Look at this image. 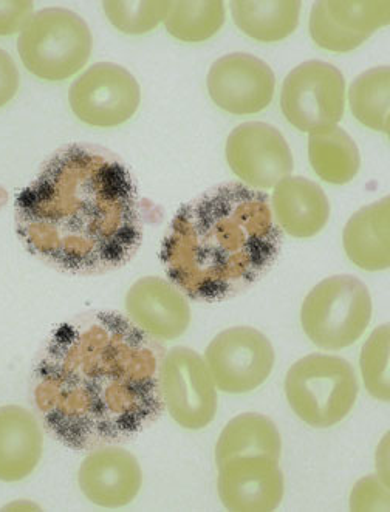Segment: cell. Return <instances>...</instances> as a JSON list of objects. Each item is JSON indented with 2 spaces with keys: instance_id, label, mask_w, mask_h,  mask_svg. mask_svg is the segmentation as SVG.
Here are the masks:
<instances>
[{
  "instance_id": "cell-1",
  "label": "cell",
  "mask_w": 390,
  "mask_h": 512,
  "mask_svg": "<svg viewBox=\"0 0 390 512\" xmlns=\"http://www.w3.org/2000/svg\"><path fill=\"white\" fill-rule=\"evenodd\" d=\"M165 350L134 322L92 311L56 328L33 372V401L48 431L76 451L130 440L165 409Z\"/></svg>"
},
{
  "instance_id": "cell-2",
  "label": "cell",
  "mask_w": 390,
  "mask_h": 512,
  "mask_svg": "<svg viewBox=\"0 0 390 512\" xmlns=\"http://www.w3.org/2000/svg\"><path fill=\"white\" fill-rule=\"evenodd\" d=\"M19 239L42 262L78 276L118 270L143 239L134 181L117 155L62 147L16 198Z\"/></svg>"
},
{
  "instance_id": "cell-3",
  "label": "cell",
  "mask_w": 390,
  "mask_h": 512,
  "mask_svg": "<svg viewBox=\"0 0 390 512\" xmlns=\"http://www.w3.org/2000/svg\"><path fill=\"white\" fill-rule=\"evenodd\" d=\"M281 229L264 192L217 186L183 206L161 246L172 284L192 301H228L250 290L273 267Z\"/></svg>"
},
{
  "instance_id": "cell-4",
  "label": "cell",
  "mask_w": 390,
  "mask_h": 512,
  "mask_svg": "<svg viewBox=\"0 0 390 512\" xmlns=\"http://www.w3.org/2000/svg\"><path fill=\"white\" fill-rule=\"evenodd\" d=\"M358 392L355 369L339 356H305L291 366L285 378L291 410L316 429L341 423L352 412Z\"/></svg>"
},
{
  "instance_id": "cell-5",
  "label": "cell",
  "mask_w": 390,
  "mask_h": 512,
  "mask_svg": "<svg viewBox=\"0 0 390 512\" xmlns=\"http://www.w3.org/2000/svg\"><path fill=\"white\" fill-rule=\"evenodd\" d=\"M92 48L87 22L65 8H44L33 14L18 41L25 69L50 82L64 81L83 70Z\"/></svg>"
},
{
  "instance_id": "cell-6",
  "label": "cell",
  "mask_w": 390,
  "mask_h": 512,
  "mask_svg": "<svg viewBox=\"0 0 390 512\" xmlns=\"http://www.w3.org/2000/svg\"><path fill=\"white\" fill-rule=\"evenodd\" d=\"M372 297L358 277L339 274L322 280L305 297L301 324L316 347L343 350L355 344L372 321Z\"/></svg>"
},
{
  "instance_id": "cell-7",
  "label": "cell",
  "mask_w": 390,
  "mask_h": 512,
  "mask_svg": "<svg viewBox=\"0 0 390 512\" xmlns=\"http://www.w3.org/2000/svg\"><path fill=\"white\" fill-rule=\"evenodd\" d=\"M281 109L288 123L307 134L336 127L346 109V81L335 65L307 61L282 84Z\"/></svg>"
},
{
  "instance_id": "cell-8",
  "label": "cell",
  "mask_w": 390,
  "mask_h": 512,
  "mask_svg": "<svg viewBox=\"0 0 390 512\" xmlns=\"http://www.w3.org/2000/svg\"><path fill=\"white\" fill-rule=\"evenodd\" d=\"M160 390L169 415L188 431H200L216 418V384L194 350L175 347L163 356Z\"/></svg>"
},
{
  "instance_id": "cell-9",
  "label": "cell",
  "mask_w": 390,
  "mask_h": 512,
  "mask_svg": "<svg viewBox=\"0 0 390 512\" xmlns=\"http://www.w3.org/2000/svg\"><path fill=\"white\" fill-rule=\"evenodd\" d=\"M69 103L76 118L89 126H121L140 107V84L121 65L100 62L73 82Z\"/></svg>"
},
{
  "instance_id": "cell-10",
  "label": "cell",
  "mask_w": 390,
  "mask_h": 512,
  "mask_svg": "<svg viewBox=\"0 0 390 512\" xmlns=\"http://www.w3.org/2000/svg\"><path fill=\"white\" fill-rule=\"evenodd\" d=\"M205 362L216 387L240 395L267 381L273 372L274 349L256 328H228L208 345Z\"/></svg>"
},
{
  "instance_id": "cell-11",
  "label": "cell",
  "mask_w": 390,
  "mask_h": 512,
  "mask_svg": "<svg viewBox=\"0 0 390 512\" xmlns=\"http://www.w3.org/2000/svg\"><path fill=\"white\" fill-rule=\"evenodd\" d=\"M226 161L248 186L273 189L293 172V154L284 135L265 123H243L226 141Z\"/></svg>"
},
{
  "instance_id": "cell-12",
  "label": "cell",
  "mask_w": 390,
  "mask_h": 512,
  "mask_svg": "<svg viewBox=\"0 0 390 512\" xmlns=\"http://www.w3.org/2000/svg\"><path fill=\"white\" fill-rule=\"evenodd\" d=\"M206 86L220 109L233 115H254L273 101L276 78L262 59L248 53H231L214 62Z\"/></svg>"
},
{
  "instance_id": "cell-13",
  "label": "cell",
  "mask_w": 390,
  "mask_h": 512,
  "mask_svg": "<svg viewBox=\"0 0 390 512\" xmlns=\"http://www.w3.org/2000/svg\"><path fill=\"white\" fill-rule=\"evenodd\" d=\"M219 468V497L228 511L270 512L284 499V474L279 461L268 457H239Z\"/></svg>"
},
{
  "instance_id": "cell-14",
  "label": "cell",
  "mask_w": 390,
  "mask_h": 512,
  "mask_svg": "<svg viewBox=\"0 0 390 512\" xmlns=\"http://www.w3.org/2000/svg\"><path fill=\"white\" fill-rule=\"evenodd\" d=\"M130 321L157 341H174L191 324V308L185 294L161 277L137 280L126 296Z\"/></svg>"
},
{
  "instance_id": "cell-15",
  "label": "cell",
  "mask_w": 390,
  "mask_h": 512,
  "mask_svg": "<svg viewBox=\"0 0 390 512\" xmlns=\"http://www.w3.org/2000/svg\"><path fill=\"white\" fill-rule=\"evenodd\" d=\"M79 488L87 500L101 508H121L137 499L143 472L137 458L118 446H101L84 458Z\"/></svg>"
},
{
  "instance_id": "cell-16",
  "label": "cell",
  "mask_w": 390,
  "mask_h": 512,
  "mask_svg": "<svg viewBox=\"0 0 390 512\" xmlns=\"http://www.w3.org/2000/svg\"><path fill=\"white\" fill-rule=\"evenodd\" d=\"M271 212L281 231L296 239H308L321 233L329 222L330 203L321 186L290 175L274 186Z\"/></svg>"
},
{
  "instance_id": "cell-17",
  "label": "cell",
  "mask_w": 390,
  "mask_h": 512,
  "mask_svg": "<svg viewBox=\"0 0 390 512\" xmlns=\"http://www.w3.org/2000/svg\"><path fill=\"white\" fill-rule=\"evenodd\" d=\"M44 434L35 415L21 406L0 407V482H21L38 468Z\"/></svg>"
},
{
  "instance_id": "cell-18",
  "label": "cell",
  "mask_w": 390,
  "mask_h": 512,
  "mask_svg": "<svg viewBox=\"0 0 390 512\" xmlns=\"http://www.w3.org/2000/svg\"><path fill=\"white\" fill-rule=\"evenodd\" d=\"M390 198L355 212L344 228L347 257L366 271L387 270L390 265Z\"/></svg>"
},
{
  "instance_id": "cell-19",
  "label": "cell",
  "mask_w": 390,
  "mask_h": 512,
  "mask_svg": "<svg viewBox=\"0 0 390 512\" xmlns=\"http://www.w3.org/2000/svg\"><path fill=\"white\" fill-rule=\"evenodd\" d=\"M282 438L278 427L260 414H243L226 424L216 446V463L239 457L281 458Z\"/></svg>"
},
{
  "instance_id": "cell-20",
  "label": "cell",
  "mask_w": 390,
  "mask_h": 512,
  "mask_svg": "<svg viewBox=\"0 0 390 512\" xmlns=\"http://www.w3.org/2000/svg\"><path fill=\"white\" fill-rule=\"evenodd\" d=\"M308 158L316 175L330 185H347L361 168L358 146L338 126L310 135Z\"/></svg>"
},
{
  "instance_id": "cell-21",
  "label": "cell",
  "mask_w": 390,
  "mask_h": 512,
  "mask_svg": "<svg viewBox=\"0 0 390 512\" xmlns=\"http://www.w3.org/2000/svg\"><path fill=\"white\" fill-rule=\"evenodd\" d=\"M301 2H231L234 24L254 41H284L295 33Z\"/></svg>"
},
{
  "instance_id": "cell-22",
  "label": "cell",
  "mask_w": 390,
  "mask_h": 512,
  "mask_svg": "<svg viewBox=\"0 0 390 512\" xmlns=\"http://www.w3.org/2000/svg\"><path fill=\"white\" fill-rule=\"evenodd\" d=\"M390 70L377 67L361 73L350 84L349 104L353 117L369 129L389 134Z\"/></svg>"
},
{
  "instance_id": "cell-23",
  "label": "cell",
  "mask_w": 390,
  "mask_h": 512,
  "mask_svg": "<svg viewBox=\"0 0 390 512\" xmlns=\"http://www.w3.org/2000/svg\"><path fill=\"white\" fill-rule=\"evenodd\" d=\"M225 24L223 2H169L166 30L182 42H203L213 38Z\"/></svg>"
},
{
  "instance_id": "cell-24",
  "label": "cell",
  "mask_w": 390,
  "mask_h": 512,
  "mask_svg": "<svg viewBox=\"0 0 390 512\" xmlns=\"http://www.w3.org/2000/svg\"><path fill=\"white\" fill-rule=\"evenodd\" d=\"M325 7L344 30L369 39L375 31L389 25L390 2H325Z\"/></svg>"
},
{
  "instance_id": "cell-25",
  "label": "cell",
  "mask_w": 390,
  "mask_h": 512,
  "mask_svg": "<svg viewBox=\"0 0 390 512\" xmlns=\"http://www.w3.org/2000/svg\"><path fill=\"white\" fill-rule=\"evenodd\" d=\"M389 325H381L367 339L361 350V373L367 392L387 403L389 389Z\"/></svg>"
},
{
  "instance_id": "cell-26",
  "label": "cell",
  "mask_w": 390,
  "mask_h": 512,
  "mask_svg": "<svg viewBox=\"0 0 390 512\" xmlns=\"http://www.w3.org/2000/svg\"><path fill=\"white\" fill-rule=\"evenodd\" d=\"M104 11L113 27L126 35H144L165 22L169 2H104Z\"/></svg>"
},
{
  "instance_id": "cell-27",
  "label": "cell",
  "mask_w": 390,
  "mask_h": 512,
  "mask_svg": "<svg viewBox=\"0 0 390 512\" xmlns=\"http://www.w3.org/2000/svg\"><path fill=\"white\" fill-rule=\"evenodd\" d=\"M310 36L316 45L327 52L347 53L363 45L367 39L352 35L344 30L338 22L333 21L325 2H318L312 10L310 24H308Z\"/></svg>"
},
{
  "instance_id": "cell-28",
  "label": "cell",
  "mask_w": 390,
  "mask_h": 512,
  "mask_svg": "<svg viewBox=\"0 0 390 512\" xmlns=\"http://www.w3.org/2000/svg\"><path fill=\"white\" fill-rule=\"evenodd\" d=\"M350 506L353 511H389L387 486L375 477L363 478L353 488Z\"/></svg>"
},
{
  "instance_id": "cell-29",
  "label": "cell",
  "mask_w": 390,
  "mask_h": 512,
  "mask_svg": "<svg viewBox=\"0 0 390 512\" xmlns=\"http://www.w3.org/2000/svg\"><path fill=\"white\" fill-rule=\"evenodd\" d=\"M33 4L28 0H0V36H10L33 18Z\"/></svg>"
},
{
  "instance_id": "cell-30",
  "label": "cell",
  "mask_w": 390,
  "mask_h": 512,
  "mask_svg": "<svg viewBox=\"0 0 390 512\" xmlns=\"http://www.w3.org/2000/svg\"><path fill=\"white\" fill-rule=\"evenodd\" d=\"M19 84H21V76H19L16 62L0 48V107L7 106L16 96Z\"/></svg>"
}]
</instances>
